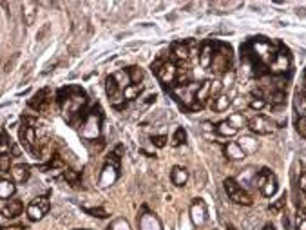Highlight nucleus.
<instances>
[{"label":"nucleus","mask_w":306,"mask_h":230,"mask_svg":"<svg viewBox=\"0 0 306 230\" xmlns=\"http://www.w3.org/2000/svg\"><path fill=\"white\" fill-rule=\"evenodd\" d=\"M225 191H227L228 198L232 199L234 203H238V205H243V206H250L252 205V198L250 194H248L245 189H243L241 185H238V183L234 181L232 178L225 179Z\"/></svg>","instance_id":"1"},{"label":"nucleus","mask_w":306,"mask_h":230,"mask_svg":"<svg viewBox=\"0 0 306 230\" xmlns=\"http://www.w3.org/2000/svg\"><path fill=\"white\" fill-rule=\"evenodd\" d=\"M252 49H254L255 60L257 62H267L268 65L272 64L274 56L277 55V49L268 40H255V42H252Z\"/></svg>","instance_id":"2"},{"label":"nucleus","mask_w":306,"mask_h":230,"mask_svg":"<svg viewBox=\"0 0 306 230\" xmlns=\"http://www.w3.org/2000/svg\"><path fill=\"white\" fill-rule=\"evenodd\" d=\"M232 64V55H230V48L228 45H218L214 53V58H212V71L214 73H225L230 69Z\"/></svg>","instance_id":"3"},{"label":"nucleus","mask_w":306,"mask_h":230,"mask_svg":"<svg viewBox=\"0 0 306 230\" xmlns=\"http://www.w3.org/2000/svg\"><path fill=\"white\" fill-rule=\"evenodd\" d=\"M49 211V199L45 196H40V198L33 199L31 205L28 206V216L31 221H38L42 219Z\"/></svg>","instance_id":"4"},{"label":"nucleus","mask_w":306,"mask_h":230,"mask_svg":"<svg viewBox=\"0 0 306 230\" xmlns=\"http://www.w3.org/2000/svg\"><path fill=\"white\" fill-rule=\"evenodd\" d=\"M248 129L255 134H272L275 132V123L272 120H268L267 116H255L248 122Z\"/></svg>","instance_id":"5"},{"label":"nucleus","mask_w":306,"mask_h":230,"mask_svg":"<svg viewBox=\"0 0 306 230\" xmlns=\"http://www.w3.org/2000/svg\"><path fill=\"white\" fill-rule=\"evenodd\" d=\"M156 75L161 80V83L169 85V83H174L176 80H178V67H176L174 62H171V60H163L161 65H159L158 71H156Z\"/></svg>","instance_id":"6"},{"label":"nucleus","mask_w":306,"mask_h":230,"mask_svg":"<svg viewBox=\"0 0 306 230\" xmlns=\"http://www.w3.org/2000/svg\"><path fill=\"white\" fill-rule=\"evenodd\" d=\"M288 69H290V56L285 51H277V55L274 56L270 64V71L281 75V73H287Z\"/></svg>","instance_id":"7"},{"label":"nucleus","mask_w":306,"mask_h":230,"mask_svg":"<svg viewBox=\"0 0 306 230\" xmlns=\"http://www.w3.org/2000/svg\"><path fill=\"white\" fill-rule=\"evenodd\" d=\"M216 42H205L199 51V64H201L203 69H208L212 65V58H214V53H216Z\"/></svg>","instance_id":"8"},{"label":"nucleus","mask_w":306,"mask_h":230,"mask_svg":"<svg viewBox=\"0 0 306 230\" xmlns=\"http://www.w3.org/2000/svg\"><path fill=\"white\" fill-rule=\"evenodd\" d=\"M2 216H4V218H16V216L20 214V212H22V203L18 201V199H9L8 203H6L4 206H2Z\"/></svg>","instance_id":"9"},{"label":"nucleus","mask_w":306,"mask_h":230,"mask_svg":"<svg viewBox=\"0 0 306 230\" xmlns=\"http://www.w3.org/2000/svg\"><path fill=\"white\" fill-rule=\"evenodd\" d=\"M192 221L196 223V225H203L205 223V219H207V209H205V203L203 201H196L194 205H192Z\"/></svg>","instance_id":"10"},{"label":"nucleus","mask_w":306,"mask_h":230,"mask_svg":"<svg viewBox=\"0 0 306 230\" xmlns=\"http://www.w3.org/2000/svg\"><path fill=\"white\" fill-rule=\"evenodd\" d=\"M225 156L228 159H243L245 158V151L241 149V145L236 142H228L225 145Z\"/></svg>","instance_id":"11"},{"label":"nucleus","mask_w":306,"mask_h":230,"mask_svg":"<svg viewBox=\"0 0 306 230\" xmlns=\"http://www.w3.org/2000/svg\"><path fill=\"white\" fill-rule=\"evenodd\" d=\"M171 179H172V183H174V185L183 187L185 183H187V179H189L187 169H183V167H174V169H172V172H171Z\"/></svg>","instance_id":"12"},{"label":"nucleus","mask_w":306,"mask_h":230,"mask_svg":"<svg viewBox=\"0 0 306 230\" xmlns=\"http://www.w3.org/2000/svg\"><path fill=\"white\" fill-rule=\"evenodd\" d=\"M11 178L15 183H24L29 178V169L24 165H15L11 169Z\"/></svg>","instance_id":"13"},{"label":"nucleus","mask_w":306,"mask_h":230,"mask_svg":"<svg viewBox=\"0 0 306 230\" xmlns=\"http://www.w3.org/2000/svg\"><path fill=\"white\" fill-rule=\"evenodd\" d=\"M210 85L212 82H203L201 85H199L198 91H196V102L205 105V102L210 98Z\"/></svg>","instance_id":"14"},{"label":"nucleus","mask_w":306,"mask_h":230,"mask_svg":"<svg viewBox=\"0 0 306 230\" xmlns=\"http://www.w3.org/2000/svg\"><path fill=\"white\" fill-rule=\"evenodd\" d=\"M212 109H214L216 112H221V111H227L228 105H230V98H228L227 95H218L214 98V102H210Z\"/></svg>","instance_id":"15"},{"label":"nucleus","mask_w":306,"mask_h":230,"mask_svg":"<svg viewBox=\"0 0 306 230\" xmlns=\"http://www.w3.org/2000/svg\"><path fill=\"white\" fill-rule=\"evenodd\" d=\"M48 95H49L48 89H42L40 93H36L35 98H33L31 102H29V105H31L33 109H44V107H45V103H48V100H49V98H45Z\"/></svg>","instance_id":"16"},{"label":"nucleus","mask_w":306,"mask_h":230,"mask_svg":"<svg viewBox=\"0 0 306 230\" xmlns=\"http://www.w3.org/2000/svg\"><path fill=\"white\" fill-rule=\"evenodd\" d=\"M112 78H114V82L118 83V87L124 91L125 87H129L131 85V76H129L127 71H124V69H120V71H116L114 75H112Z\"/></svg>","instance_id":"17"},{"label":"nucleus","mask_w":306,"mask_h":230,"mask_svg":"<svg viewBox=\"0 0 306 230\" xmlns=\"http://www.w3.org/2000/svg\"><path fill=\"white\" fill-rule=\"evenodd\" d=\"M261 192H263V196H267V198H272V196L277 192V179H275L274 174H270V178L267 179V183L263 185Z\"/></svg>","instance_id":"18"},{"label":"nucleus","mask_w":306,"mask_h":230,"mask_svg":"<svg viewBox=\"0 0 306 230\" xmlns=\"http://www.w3.org/2000/svg\"><path fill=\"white\" fill-rule=\"evenodd\" d=\"M172 53H174V56L178 60H181V62H187L189 58H191V51H189V45L187 44H181V42H178V44L174 45V49H172Z\"/></svg>","instance_id":"19"},{"label":"nucleus","mask_w":306,"mask_h":230,"mask_svg":"<svg viewBox=\"0 0 306 230\" xmlns=\"http://www.w3.org/2000/svg\"><path fill=\"white\" fill-rule=\"evenodd\" d=\"M15 194V185L9 179H2L0 181V199H9Z\"/></svg>","instance_id":"20"},{"label":"nucleus","mask_w":306,"mask_h":230,"mask_svg":"<svg viewBox=\"0 0 306 230\" xmlns=\"http://www.w3.org/2000/svg\"><path fill=\"white\" fill-rule=\"evenodd\" d=\"M227 122L230 123V125H232L234 129H238V131H239V129L247 127V125H248L247 118H245V116H243L241 112H236V114H232L230 118L227 120Z\"/></svg>","instance_id":"21"},{"label":"nucleus","mask_w":306,"mask_h":230,"mask_svg":"<svg viewBox=\"0 0 306 230\" xmlns=\"http://www.w3.org/2000/svg\"><path fill=\"white\" fill-rule=\"evenodd\" d=\"M144 91V87L142 85H136V83H131L129 87L124 89V96L125 100H136L139 96V93Z\"/></svg>","instance_id":"22"},{"label":"nucleus","mask_w":306,"mask_h":230,"mask_svg":"<svg viewBox=\"0 0 306 230\" xmlns=\"http://www.w3.org/2000/svg\"><path fill=\"white\" fill-rule=\"evenodd\" d=\"M216 131H218L221 136H236V134H238V129L232 127L228 122H221L218 127H216Z\"/></svg>","instance_id":"23"},{"label":"nucleus","mask_w":306,"mask_h":230,"mask_svg":"<svg viewBox=\"0 0 306 230\" xmlns=\"http://www.w3.org/2000/svg\"><path fill=\"white\" fill-rule=\"evenodd\" d=\"M270 174H272V172L268 171V169H263V171L254 178V187H257L259 191H261L263 185H265V183H267V179L270 178Z\"/></svg>","instance_id":"24"},{"label":"nucleus","mask_w":306,"mask_h":230,"mask_svg":"<svg viewBox=\"0 0 306 230\" xmlns=\"http://www.w3.org/2000/svg\"><path fill=\"white\" fill-rule=\"evenodd\" d=\"M185 142H187V131H185L183 127L176 129L174 138H172V145H174V147H179V145H183Z\"/></svg>","instance_id":"25"},{"label":"nucleus","mask_w":306,"mask_h":230,"mask_svg":"<svg viewBox=\"0 0 306 230\" xmlns=\"http://www.w3.org/2000/svg\"><path fill=\"white\" fill-rule=\"evenodd\" d=\"M295 223H297V230H306V209H299L297 216H295Z\"/></svg>","instance_id":"26"},{"label":"nucleus","mask_w":306,"mask_h":230,"mask_svg":"<svg viewBox=\"0 0 306 230\" xmlns=\"http://www.w3.org/2000/svg\"><path fill=\"white\" fill-rule=\"evenodd\" d=\"M127 73H129V76H131V83H136V85H139V82L144 80V71H139L138 67H131Z\"/></svg>","instance_id":"27"},{"label":"nucleus","mask_w":306,"mask_h":230,"mask_svg":"<svg viewBox=\"0 0 306 230\" xmlns=\"http://www.w3.org/2000/svg\"><path fill=\"white\" fill-rule=\"evenodd\" d=\"M9 167H11V156L0 154V172H8Z\"/></svg>","instance_id":"28"},{"label":"nucleus","mask_w":306,"mask_h":230,"mask_svg":"<svg viewBox=\"0 0 306 230\" xmlns=\"http://www.w3.org/2000/svg\"><path fill=\"white\" fill-rule=\"evenodd\" d=\"M267 105V100L265 98H255V100H250V107L254 109V111H261L263 107Z\"/></svg>","instance_id":"29"},{"label":"nucleus","mask_w":306,"mask_h":230,"mask_svg":"<svg viewBox=\"0 0 306 230\" xmlns=\"http://www.w3.org/2000/svg\"><path fill=\"white\" fill-rule=\"evenodd\" d=\"M283 206H285V196H283L281 199H277V201L274 203V205H270V212H274V214H277V212L283 211Z\"/></svg>","instance_id":"30"},{"label":"nucleus","mask_w":306,"mask_h":230,"mask_svg":"<svg viewBox=\"0 0 306 230\" xmlns=\"http://www.w3.org/2000/svg\"><path fill=\"white\" fill-rule=\"evenodd\" d=\"M152 143L159 149L165 147V145H167V136H152Z\"/></svg>","instance_id":"31"},{"label":"nucleus","mask_w":306,"mask_h":230,"mask_svg":"<svg viewBox=\"0 0 306 230\" xmlns=\"http://www.w3.org/2000/svg\"><path fill=\"white\" fill-rule=\"evenodd\" d=\"M283 102H285V93L283 91H275L270 96V103H283Z\"/></svg>","instance_id":"32"},{"label":"nucleus","mask_w":306,"mask_h":230,"mask_svg":"<svg viewBox=\"0 0 306 230\" xmlns=\"http://www.w3.org/2000/svg\"><path fill=\"white\" fill-rule=\"evenodd\" d=\"M297 132L299 136H302L306 140V120H299L297 122Z\"/></svg>","instance_id":"33"},{"label":"nucleus","mask_w":306,"mask_h":230,"mask_svg":"<svg viewBox=\"0 0 306 230\" xmlns=\"http://www.w3.org/2000/svg\"><path fill=\"white\" fill-rule=\"evenodd\" d=\"M65 179H69L73 185H78V178H76V174L73 171H65Z\"/></svg>","instance_id":"34"},{"label":"nucleus","mask_w":306,"mask_h":230,"mask_svg":"<svg viewBox=\"0 0 306 230\" xmlns=\"http://www.w3.org/2000/svg\"><path fill=\"white\" fill-rule=\"evenodd\" d=\"M92 216H98V218H107V212L102 211V209H92V211H89Z\"/></svg>","instance_id":"35"},{"label":"nucleus","mask_w":306,"mask_h":230,"mask_svg":"<svg viewBox=\"0 0 306 230\" xmlns=\"http://www.w3.org/2000/svg\"><path fill=\"white\" fill-rule=\"evenodd\" d=\"M48 31H49V24H45L44 28H42V29L38 31V35H36V40H42V38H44V36L48 35Z\"/></svg>","instance_id":"36"},{"label":"nucleus","mask_w":306,"mask_h":230,"mask_svg":"<svg viewBox=\"0 0 306 230\" xmlns=\"http://www.w3.org/2000/svg\"><path fill=\"white\" fill-rule=\"evenodd\" d=\"M299 187H301V191L306 192V171H302L301 178H299Z\"/></svg>","instance_id":"37"},{"label":"nucleus","mask_w":306,"mask_h":230,"mask_svg":"<svg viewBox=\"0 0 306 230\" xmlns=\"http://www.w3.org/2000/svg\"><path fill=\"white\" fill-rule=\"evenodd\" d=\"M15 62H16V55H13V58L9 60L8 64H6V67H4V73H9V71H11V67H13V65H15Z\"/></svg>","instance_id":"38"},{"label":"nucleus","mask_w":306,"mask_h":230,"mask_svg":"<svg viewBox=\"0 0 306 230\" xmlns=\"http://www.w3.org/2000/svg\"><path fill=\"white\" fill-rule=\"evenodd\" d=\"M4 230H28V226H22V225H11V226H4Z\"/></svg>","instance_id":"39"},{"label":"nucleus","mask_w":306,"mask_h":230,"mask_svg":"<svg viewBox=\"0 0 306 230\" xmlns=\"http://www.w3.org/2000/svg\"><path fill=\"white\" fill-rule=\"evenodd\" d=\"M263 230H275V228H274V225H272V223H267Z\"/></svg>","instance_id":"40"},{"label":"nucleus","mask_w":306,"mask_h":230,"mask_svg":"<svg viewBox=\"0 0 306 230\" xmlns=\"http://www.w3.org/2000/svg\"><path fill=\"white\" fill-rule=\"evenodd\" d=\"M4 142H6V140H4V138H2V136H0V143H4Z\"/></svg>","instance_id":"41"},{"label":"nucleus","mask_w":306,"mask_h":230,"mask_svg":"<svg viewBox=\"0 0 306 230\" xmlns=\"http://www.w3.org/2000/svg\"><path fill=\"white\" fill-rule=\"evenodd\" d=\"M228 230H236V228H234V226H228Z\"/></svg>","instance_id":"42"},{"label":"nucleus","mask_w":306,"mask_h":230,"mask_svg":"<svg viewBox=\"0 0 306 230\" xmlns=\"http://www.w3.org/2000/svg\"><path fill=\"white\" fill-rule=\"evenodd\" d=\"M304 120H306V118H304Z\"/></svg>","instance_id":"43"}]
</instances>
